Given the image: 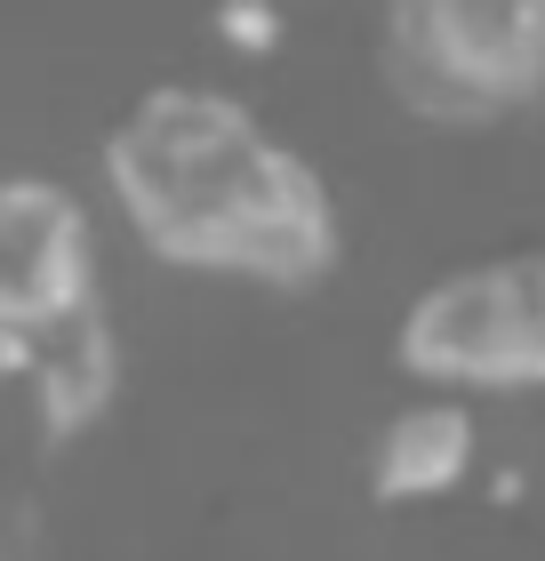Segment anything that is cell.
Segmentation results:
<instances>
[{"label": "cell", "instance_id": "obj_5", "mask_svg": "<svg viewBox=\"0 0 545 561\" xmlns=\"http://www.w3.org/2000/svg\"><path fill=\"white\" fill-rule=\"evenodd\" d=\"M16 377L33 393L41 442H81L89 425H105V410L121 401V329L105 313V297H81L57 321H41L24 337Z\"/></svg>", "mask_w": 545, "mask_h": 561}, {"label": "cell", "instance_id": "obj_6", "mask_svg": "<svg viewBox=\"0 0 545 561\" xmlns=\"http://www.w3.org/2000/svg\"><path fill=\"white\" fill-rule=\"evenodd\" d=\"M481 457V425L474 410L441 386L425 401H409V410L385 417L377 449H370V497L377 505H425V497H450L465 473H474Z\"/></svg>", "mask_w": 545, "mask_h": 561}, {"label": "cell", "instance_id": "obj_3", "mask_svg": "<svg viewBox=\"0 0 545 561\" xmlns=\"http://www.w3.org/2000/svg\"><path fill=\"white\" fill-rule=\"evenodd\" d=\"M409 377L450 393H513L545 386V249L481 257L425 280L394 329Z\"/></svg>", "mask_w": 545, "mask_h": 561}, {"label": "cell", "instance_id": "obj_8", "mask_svg": "<svg viewBox=\"0 0 545 561\" xmlns=\"http://www.w3.org/2000/svg\"><path fill=\"white\" fill-rule=\"evenodd\" d=\"M16 362H24V329L0 321V377H16Z\"/></svg>", "mask_w": 545, "mask_h": 561}, {"label": "cell", "instance_id": "obj_2", "mask_svg": "<svg viewBox=\"0 0 545 561\" xmlns=\"http://www.w3.org/2000/svg\"><path fill=\"white\" fill-rule=\"evenodd\" d=\"M377 72L418 121L489 129L545 96V0H385Z\"/></svg>", "mask_w": 545, "mask_h": 561}, {"label": "cell", "instance_id": "obj_7", "mask_svg": "<svg viewBox=\"0 0 545 561\" xmlns=\"http://www.w3.org/2000/svg\"><path fill=\"white\" fill-rule=\"evenodd\" d=\"M217 41L241 57H273L281 48V9L273 0H217Z\"/></svg>", "mask_w": 545, "mask_h": 561}, {"label": "cell", "instance_id": "obj_4", "mask_svg": "<svg viewBox=\"0 0 545 561\" xmlns=\"http://www.w3.org/2000/svg\"><path fill=\"white\" fill-rule=\"evenodd\" d=\"M96 297V233L89 209L57 176L0 169V321L33 337L65 305Z\"/></svg>", "mask_w": 545, "mask_h": 561}, {"label": "cell", "instance_id": "obj_1", "mask_svg": "<svg viewBox=\"0 0 545 561\" xmlns=\"http://www.w3.org/2000/svg\"><path fill=\"white\" fill-rule=\"evenodd\" d=\"M105 185L128 233L193 273L314 289L345 249L321 169L281 145L241 96L201 81H161L113 121Z\"/></svg>", "mask_w": 545, "mask_h": 561}]
</instances>
